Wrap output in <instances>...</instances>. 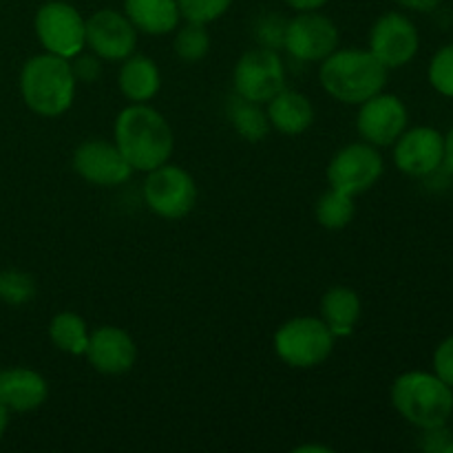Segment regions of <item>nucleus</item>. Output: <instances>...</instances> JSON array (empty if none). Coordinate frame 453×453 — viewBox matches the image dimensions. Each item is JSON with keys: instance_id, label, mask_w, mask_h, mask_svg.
Instances as JSON below:
<instances>
[{"instance_id": "obj_16", "label": "nucleus", "mask_w": 453, "mask_h": 453, "mask_svg": "<svg viewBox=\"0 0 453 453\" xmlns=\"http://www.w3.org/2000/svg\"><path fill=\"white\" fill-rule=\"evenodd\" d=\"M88 365L106 376H119L133 370L137 361V345L127 330L118 326H102L88 334Z\"/></svg>"}, {"instance_id": "obj_23", "label": "nucleus", "mask_w": 453, "mask_h": 453, "mask_svg": "<svg viewBox=\"0 0 453 453\" xmlns=\"http://www.w3.org/2000/svg\"><path fill=\"white\" fill-rule=\"evenodd\" d=\"M228 118L237 135H242L246 142H261L268 137L270 133V119L265 113L264 104L257 102L243 100V97H234L228 106Z\"/></svg>"}, {"instance_id": "obj_4", "label": "nucleus", "mask_w": 453, "mask_h": 453, "mask_svg": "<svg viewBox=\"0 0 453 453\" xmlns=\"http://www.w3.org/2000/svg\"><path fill=\"white\" fill-rule=\"evenodd\" d=\"M392 405L418 429L441 427L453 414V389L434 372H405L392 383Z\"/></svg>"}, {"instance_id": "obj_29", "label": "nucleus", "mask_w": 453, "mask_h": 453, "mask_svg": "<svg viewBox=\"0 0 453 453\" xmlns=\"http://www.w3.org/2000/svg\"><path fill=\"white\" fill-rule=\"evenodd\" d=\"M286 27L288 20H283L277 13H268V16L259 18L255 27V38L259 47L279 51L283 47V40H286Z\"/></svg>"}, {"instance_id": "obj_35", "label": "nucleus", "mask_w": 453, "mask_h": 453, "mask_svg": "<svg viewBox=\"0 0 453 453\" xmlns=\"http://www.w3.org/2000/svg\"><path fill=\"white\" fill-rule=\"evenodd\" d=\"M445 164H447V168L453 173V128L447 133V137H445Z\"/></svg>"}, {"instance_id": "obj_3", "label": "nucleus", "mask_w": 453, "mask_h": 453, "mask_svg": "<svg viewBox=\"0 0 453 453\" xmlns=\"http://www.w3.org/2000/svg\"><path fill=\"white\" fill-rule=\"evenodd\" d=\"M75 80L71 60L53 53L29 58L20 71V96L27 109L40 118H60L75 100Z\"/></svg>"}, {"instance_id": "obj_12", "label": "nucleus", "mask_w": 453, "mask_h": 453, "mask_svg": "<svg viewBox=\"0 0 453 453\" xmlns=\"http://www.w3.org/2000/svg\"><path fill=\"white\" fill-rule=\"evenodd\" d=\"M84 44L109 62H122L137 47V29L127 13L100 9L84 22Z\"/></svg>"}, {"instance_id": "obj_30", "label": "nucleus", "mask_w": 453, "mask_h": 453, "mask_svg": "<svg viewBox=\"0 0 453 453\" xmlns=\"http://www.w3.org/2000/svg\"><path fill=\"white\" fill-rule=\"evenodd\" d=\"M102 58L96 56V53H84L80 51L78 56L71 58V69H73V75L78 82L93 84L102 75Z\"/></svg>"}, {"instance_id": "obj_21", "label": "nucleus", "mask_w": 453, "mask_h": 453, "mask_svg": "<svg viewBox=\"0 0 453 453\" xmlns=\"http://www.w3.org/2000/svg\"><path fill=\"white\" fill-rule=\"evenodd\" d=\"M124 13L137 31L149 35H166L180 25L177 0H124Z\"/></svg>"}, {"instance_id": "obj_34", "label": "nucleus", "mask_w": 453, "mask_h": 453, "mask_svg": "<svg viewBox=\"0 0 453 453\" xmlns=\"http://www.w3.org/2000/svg\"><path fill=\"white\" fill-rule=\"evenodd\" d=\"M292 9L296 12H319L321 7H326L330 0H286Z\"/></svg>"}, {"instance_id": "obj_20", "label": "nucleus", "mask_w": 453, "mask_h": 453, "mask_svg": "<svg viewBox=\"0 0 453 453\" xmlns=\"http://www.w3.org/2000/svg\"><path fill=\"white\" fill-rule=\"evenodd\" d=\"M361 296L348 286L330 288L321 299V319L330 327L334 339H343V336L352 334L358 319H361Z\"/></svg>"}, {"instance_id": "obj_9", "label": "nucleus", "mask_w": 453, "mask_h": 453, "mask_svg": "<svg viewBox=\"0 0 453 453\" xmlns=\"http://www.w3.org/2000/svg\"><path fill=\"white\" fill-rule=\"evenodd\" d=\"M385 162L379 149L367 142H354L343 146L327 164V181L332 188L358 197L374 188L376 181L383 177Z\"/></svg>"}, {"instance_id": "obj_5", "label": "nucleus", "mask_w": 453, "mask_h": 453, "mask_svg": "<svg viewBox=\"0 0 453 453\" xmlns=\"http://www.w3.org/2000/svg\"><path fill=\"white\" fill-rule=\"evenodd\" d=\"M334 334L317 317H295L274 332V352L286 365L295 370H312L330 358L334 349Z\"/></svg>"}, {"instance_id": "obj_10", "label": "nucleus", "mask_w": 453, "mask_h": 453, "mask_svg": "<svg viewBox=\"0 0 453 453\" xmlns=\"http://www.w3.org/2000/svg\"><path fill=\"white\" fill-rule=\"evenodd\" d=\"M339 29L319 12H299L288 20L283 49L299 62H321L339 49Z\"/></svg>"}, {"instance_id": "obj_19", "label": "nucleus", "mask_w": 453, "mask_h": 453, "mask_svg": "<svg viewBox=\"0 0 453 453\" xmlns=\"http://www.w3.org/2000/svg\"><path fill=\"white\" fill-rule=\"evenodd\" d=\"M270 127L283 135H303L314 124V106L308 96L292 88H281L265 109Z\"/></svg>"}, {"instance_id": "obj_37", "label": "nucleus", "mask_w": 453, "mask_h": 453, "mask_svg": "<svg viewBox=\"0 0 453 453\" xmlns=\"http://www.w3.org/2000/svg\"><path fill=\"white\" fill-rule=\"evenodd\" d=\"M7 427H9V410L3 405V401H0V441H3Z\"/></svg>"}, {"instance_id": "obj_39", "label": "nucleus", "mask_w": 453, "mask_h": 453, "mask_svg": "<svg viewBox=\"0 0 453 453\" xmlns=\"http://www.w3.org/2000/svg\"><path fill=\"white\" fill-rule=\"evenodd\" d=\"M0 372H3V370H0Z\"/></svg>"}, {"instance_id": "obj_36", "label": "nucleus", "mask_w": 453, "mask_h": 453, "mask_svg": "<svg viewBox=\"0 0 453 453\" xmlns=\"http://www.w3.org/2000/svg\"><path fill=\"white\" fill-rule=\"evenodd\" d=\"M295 453H332V449L321 445H299L295 447Z\"/></svg>"}, {"instance_id": "obj_24", "label": "nucleus", "mask_w": 453, "mask_h": 453, "mask_svg": "<svg viewBox=\"0 0 453 453\" xmlns=\"http://www.w3.org/2000/svg\"><path fill=\"white\" fill-rule=\"evenodd\" d=\"M354 215H357V206H354L352 195L332 188V186L319 197L317 206H314V217L326 230L348 228Z\"/></svg>"}, {"instance_id": "obj_11", "label": "nucleus", "mask_w": 453, "mask_h": 453, "mask_svg": "<svg viewBox=\"0 0 453 453\" xmlns=\"http://www.w3.org/2000/svg\"><path fill=\"white\" fill-rule=\"evenodd\" d=\"M407 106L394 93H376L358 104L357 131L363 142L376 146H392L407 128Z\"/></svg>"}, {"instance_id": "obj_32", "label": "nucleus", "mask_w": 453, "mask_h": 453, "mask_svg": "<svg viewBox=\"0 0 453 453\" xmlns=\"http://www.w3.org/2000/svg\"><path fill=\"white\" fill-rule=\"evenodd\" d=\"M451 441H453V434L447 429V425H441V427L423 429V441H420V447L429 453H445Z\"/></svg>"}, {"instance_id": "obj_15", "label": "nucleus", "mask_w": 453, "mask_h": 453, "mask_svg": "<svg viewBox=\"0 0 453 453\" xmlns=\"http://www.w3.org/2000/svg\"><path fill=\"white\" fill-rule=\"evenodd\" d=\"M73 171L82 177L84 181L93 186H122L131 180L135 171L119 153L115 142L106 140H87L73 150Z\"/></svg>"}, {"instance_id": "obj_33", "label": "nucleus", "mask_w": 453, "mask_h": 453, "mask_svg": "<svg viewBox=\"0 0 453 453\" xmlns=\"http://www.w3.org/2000/svg\"><path fill=\"white\" fill-rule=\"evenodd\" d=\"M396 3L401 4V7L411 9V12L427 13V12H434V9H436L442 0H396Z\"/></svg>"}, {"instance_id": "obj_38", "label": "nucleus", "mask_w": 453, "mask_h": 453, "mask_svg": "<svg viewBox=\"0 0 453 453\" xmlns=\"http://www.w3.org/2000/svg\"><path fill=\"white\" fill-rule=\"evenodd\" d=\"M445 453H453V441L449 442V447H447V451Z\"/></svg>"}, {"instance_id": "obj_2", "label": "nucleus", "mask_w": 453, "mask_h": 453, "mask_svg": "<svg viewBox=\"0 0 453 453\" xmlns=\"http://www.w3.org/2000/svg\"><path fill=\"white\" fill-rule=\"evenodd\" d=\"M388 66L370 49H336L319 66L323 91L341 104H363L388 84Z\"/></svg>"}, {"instance_id": "obj_27", "label": "nucleus", "mask_w": 453, "mask_h": 453, "mask_svg": "<svg viewBox=\"0 0 453 453\" xmlns=\"http://www.w3.org/2000/svg\"><path fill=\"white\" fill-rule=\"evenodd\" d=\"M429 84L436 88L441 96L453 97V42L445 44L434 53L427 69Z\"/></svg>"}, {"instance_id": "obj_17", "label": "nucleus", "mask_w": 453, "mask_h": 453, "mask_svg": "<svg viewBox=\"0 0 453 453\" xmlns=\"http://www.w3.org/2000/svg\"><path fill=\"white\" fill-rule=\"evenodd\" d=\"M49 398V383L42 374L29 367H12L0 372V401L9 411L38 410Z\"/></svg>"}, {"instance_id": "obj_31", "label": "nucleus", "mask_w": 453, "mask_h": 453, "mask_svg": "<svg viewBox=\"0 0 453 453\" xmlns=\"http://www.w3.org/2000/svg\"><path fill=\"white\" fill-rule=\"evenodd\" d=\"M434 374L453 389V336H447L434 352Z\"/></svg>"}, {"instance_id": "obj_13", "label": "nucleus", "mask_w": 453, "mask_h": 453, "mask_svg": "<svg viewBox=\"0 0 453 453\" xmlns=\"http://www.w3.org/2000/svg\"><path fill=\"white\" fill-rule=\"evenodd\" d=\"M420 47V35L414 22L398 12L383 13L370 29V51L388 69L410 65Z\"/></svg>"}, {"instance_id": "obj_6", "label": "nucleus", "mask_w": 453, "mask_h": 453, "mask_svg": "<svg viewBox=\"0 0 453 453\" xmlns=\"http://www.w3.org/2000/svg\"><path fill=\"white\" fill-rule=\"evenodd\" d=\"M144 202L162 219H184L197 203V184L188 171L166 162L146 173Z\"/></svg>"}, {"instance_id": "obj_26", "label": "nucleus", "mask_w": 453, "mask_h": 453, "mask_svg": "<svg viewBox=\"0 0 453 453\" xmlns=\"http://www.w3.org/2000/svg\"><path fill=\"white\" fill-rule=\"evenodd\" d=\"M35 296V281L22 270H3L0 273V299L9 305H25Z\"/></svg>"}, {"instance_id": "obj_8", "label": "nucleus", "mask_w": 453, "mask_h": 453, "mask_svg": "<svg viewBox=\"0 0 453 453\" xmlns=\"http://www.w3.org/2000/svg\"><path fill=\"white\" fill-rule=\"evenodd\" d=\"M84 18L73 4L62 0H49L38 9L34 29L44 51L71 60L84 51Z\"/></svg>"}, {"instance_id": "obj_1", "label": "nucleus", "mask_w": 453, "mask_h": 453, "mask_svg": "<svg viewBox=\"0 0 453 453\" xmlns=\"http://www.w3.org/2000/svg\"><path fill=\"white\" fill-rule=\"evenodd\" d=\"M113 142L133 171L149 173L171 159L175 135L168 119L146 104H128L115 118Z\"/></svg>"}, {"instance_id": "obj_22", "label": "nucleus", "mask_w": 453, "mask_h": 453, "mask_svg": "<svg viewBox=\"0 0 453 453\" xmlns=\"http://www.w3.org/2000/svg\"><path fill=\"white\" fill-rule=\"evenodd\" d=\"M87 321L75 312H58L49 323V339L60 352L71 354V357H84L88 345Z\"/></svg>"}, {"instance_id": "obj_14", "label": "nucleus", "mask_w": 453, "mask_h": 453, "mask_svg": "<svg viewBox=\"0 0 453 453\" xmlns=\"http://www.w3.org/2000/svg\"><path fill=\"white\" fill-rule=\"evenodd\" d=\"M394 164L403 175H432L445 164V135L432 127L405 128L394 142Z\"/></svg>"}, {"instance_id": "obj_7", "label": "nucleus", "mask_w": 453, "mask_h": 453, "mask_svg": "<svg viewBox=\"0 0 453 453\" xmlns=\"http://www.w3.org/2000/svg\"><path fill=\"white\" fill-rule=\"evenodd\" d=\"M234 93L243 100L268 104L281 88H286V66L274 49H248L233 71Z\"/></svg>"}, {"instance_id": "obj_18", "label": "nucleus", "mask_w": 453, "mask_h": 453, "mask_svg": "<svg viewBox=\"0 0 453 453\" xmlns=\"http://www.w3.org/2000/svg\"><path fill=\"white\" fill-rule=\"evenodd\" d=\"M119 93L127 97L131 104H146L153 100L162 88V73L155 60L140 53H131L124 58L118 71Z\"/></svg>"}, {"instance_id": "obj_28", "label": "nucleus", "mask_w": 453, "mask_h": 453, "mask_svg": "<svg viewBox=\"0 0 453 453\" xmlns=\"http://www.w3.org/2000/svg\"><path fill=\"white\" fill-rule=\"evenodd\" d=\"M233 0H177L181 18L186 22H199V25H211L219 20L230 9Z\"/></svg>"}, {"instance_id": "obj_25", "label": "nucleus", "mask_w": 453, "mask_h": 453, "mask_svg": "<svg viewBox=\"0 0 453 453\" xmlns=\"http://www.w3.org/2000/svg\"><path fill=\"white\" fill-rule=\"evenodd\" d=\"M175 53L180 60L193 62L203 60L211 51V35H208L206 25H199V22H186L180 31L175 34Z\"/></svg>"}]
</instances>
